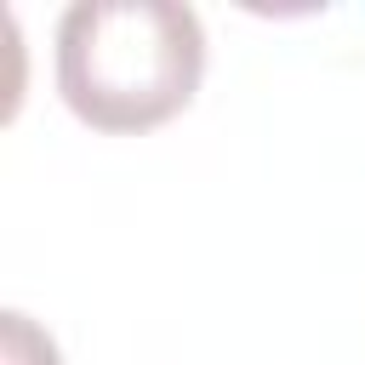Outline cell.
I'll return each mask as SVG.
<instances>
[{
    "mask_svg": "<svg viewBox=\"0 0 365 365\" xmlns=\"http://www.w3.org/2000/svg\"><path fill=\"white\" fill-rule=\"evenodd\" d=\"M205 74V29L171 0H86L57 23V91L91 131L131 137L182 114Z\"/></svg>",
    "mask_w": 365,
    "mask_h": 365,
    "instance_id": "1",
    "label": "cell"
}]
</instances>
